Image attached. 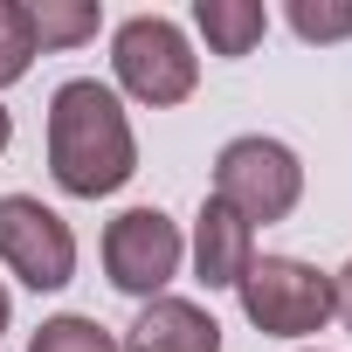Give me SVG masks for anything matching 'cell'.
Wrapping results in <instances>:
<instances>
[{"mask_svg":"<svg viewBox=\"0 0 352 352\" xmlns=\"http://www.w3.org/2000/svg\"><path fill=\"white\" fill-rule=\"evenodd\" d=\"M49 173L69 201H104L138 173V138L124 97L97 76H69L49 97Z\"/></svg>","mask_w":352,"mask_h":352,"instance_id":"cell-1","label":"cell"},{"mask_svg":"<svg viewBox=\"0 0 352 352\" xmlns=\"http://www.w3.org/2000/svg\"><path fill=\"white\" fill-rule=\"evenodd\" d=\"M214 201L235 208L249 228H270V221H290L297 201H304V159L283 145V138H228L214 152Z\"/></svg>","mask_w":352,"mask_h":352,"instance_id":"cell-2","label":"cell"},{"mask_svg":"<svg viewBox=\"0 0 352 352\" xmlns=\"http://www.w3.org/2000/svg\"><path fill=\"white\" fill-rule=\"evenodd\" d=\"M111 76H118L124 97L166 111V104H187V97H194L201 56H194V42L180 35V21L131 14V21H118V35H111Z\"/></svg>","mask_w":352,"mask_h":352,"instance_id":"cell-3","label":"cell"},{"mask_svg":"<svg viewBox=\"0 0 352 352\" xmlns=\"http://www.w3.org/2000/svg\"><path fill=\"white\" fill-rule=\"evenodd\" d=\"M235 297L263 338H311L331 324V276L304 256H256Z\"/></svg>","mask_w":352,"mask_h":352,"instance_id":"cell-4","label":"cell"},{"mask_svg":"<svg viewBox=\"0 0 352 352\" xmlns=\"http://www.w3.org/2000/svg\"><path fill=\"white\" fill-rule=\"evenodd\" d=\"M180 263H187V235H180V221L159 214V208H124L104 228V276L124 297H138V304L166 297V283L180 276Z\"/></svg>","mask_w":352,"mask_h":352,"instance_id":"cell-5","label":"cell"},{"mask_svg":"<svg viewBox=\"0 0 352 352\" xmlns=\"http://www.w3.org/2000/svg\"><path fill=\"white\" fill-rule=\"evenodd\" d=\"M0 263H8V276H21L35 297L63 290L76 276V235H69V221L49 201L0 194Z\"/></svg>","mask_w":352,"mask_h":352,"instance_id":"cell-6","label":"cell"},{"mask_svg":"<svg viewBox=\"0 0 352 352\" xmlns=\"http://www.w3.org/2000/svg\"><path fill=\"white\" fill-rule=\"evenodd\" d=\"M187 256H194V283H208V290H235V283L249 276V263H256V228H249L235 208H221V201L208 194L201 214H194V242H187Z\"/></svg>","mask_w":352,"mask_h":352,"instance_id":"cell-7","label":"cell"},{"mask_svg":"<svg viewBox=\"0 0 352 352\" xmlns=\"http://www.w3.org/2000/svg\"><path fill=\"white\" fill-rule=\"evenodd\" d=\"M118 345L124 352H221V324L194 297H152Z\"/></svg>","mask_w":352,"mask_h":352,"instance_id":"cell-8","label":"cell"},{"mask_svg":"<svg viewBox=\"0 0 352 352\" xmlns=\"http://www.w3.org/2000/svg\"><path fill=\"white\" fill-rule=\"evenodd\" d=\"M194 28L208 35L214 56H256V42L270 35V8L263 0H194Z\"/></svg>","mask_w":352,"mask_h":352,"instance_id":"cell-9","label":"cell"},{"mask_svg":"<svg viewBox=\"0 0 352 352\" xmlns=\"http://www.w3.org/2000/svg\"><path fill=\"white\" fill-rule=\"evenodd\" d=\"M28 21H35V49H83L104 28L97 0H28Z\"/></svg>","mask_w":352,"mask_h":352,"instance_id":"cell-10","label":"cell"},{"mask_svg":"<svg viewBox=\"0 0 352 352\" xmlns=\"http://www.w3.org/2000/svg\"><path fill=\"white\" fill-rule=\"evenodd\" d=\"M28 352H124L97 318H83V311H63V318H42V331L28 338Z\"/></svg>","mask_w":352,"mask_h":352,"instance_id":"cell-11","label":"cell"},{"mask_svg":"<svg viewBox=\"0 0 352 352\" xmlns=\"http://www.w3.org/2000/svg\"><path fill=\"white\" fill-rule=\"evenodd\" d=\"M35 21H28V0H0V90L21 83L35 69Z\"/></svg>","mask_w":352,"mask_h":352,"instance_id":"cell-12","label":"cell"},{"mask_svg":"<svg viewBox=\"0 0 352 352\" xmlns=\"http://www.w3.org/2000/svg\"><path fill=\"white\" fill-rule=\"evenodd\" d=\"M283 21L297 28V42H345L352 35V0H290Z\"/></svg>","mask_w":352,"mask_h":352,"instance_id":"cell-13","label":"cell"},{"mask_svg":"<svg viewBox=\"0 0 352 352\" xmlns=\"http://www.w3.org/2000/svg\"><path fill=\"white\" fill-rule=\"evenodd\" d=\"M331 318H338V324L352 331V263H345V270L331 276Z\"/></svg>","mask_w":352,"mask_h":352,"instance_id":"cell-14","label":"cell"},{"mask_svg":"<svg viewBox=\"0 0 352 352\" xmlns=\"http://www.w3.org/2000/svg\"><path fill=\"white\" fill-rule=\"evenodd\" d=\"M8 324H14V297H8V283H0V338H8Z\"/></svg>","mask_w":352,"mask_h":352,"instance_id":"cell-15","label":"cell"},{"mask_svg":"<svg viewBox=\"0 0 352 352\" xmlns=\"http://www.w3.org/2000/svg\"><path fill=\"white\" fill-rule=\"evenodd\" d=\"M14 145V118H8V104H0V152Z\"/></svg>","mask_w":352,"mask_h":352,"instance_id":"cell-16","label":"cell"},{"mask_svg":"<svg viewBox=\"0 0 352 352\" xmlns=\"http://www.w3.org/2000/svg\"><path fill=\"white\" fill-rule=\"evenodd\" d=\"M311 352H318V345H311Z\"/></svg>","mask_w":352,"mask_h":352,"instance_id":"cell-17","label":"cell"}]
</instances>
